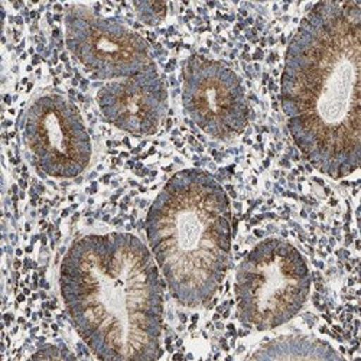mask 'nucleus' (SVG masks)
<instances>
[{
  "mask_svg": "<svg viewBox=\"0 0 361 361\" xmlns=\"http://www.w3.org/2000/svg\"><path fill=\"white\" fill-rule=\"evenodd\" d=\"M237 314L257 331L285 325L304 308L311 272L300 252L282 238H266L240 263L235 274Z\"/></svg>",
  "mask_w": 361,
  "mask_h": 361,
  "instance_id": "20e7f679",
  "label": "nucleus"
},
{
  "mask_svg": "<svg viewBox=\"0 0 361 361\" xmlns=\"http://www.w3.org/2000/svg\"><path fill=\"white\" fill-rule=\"evenodd\" d=\"M183 104L192 122L217 140H233L249 123L240 77L224 63L191 55L183 68Z\"/></svg>",
  "mask_w": 361,
  "mask_h": 361,
  "instance_id": "0eeeda50",
  "label": "nucleus"
},
{
  "mask_svg": "<svg viewBox=\"0 0 361 361\" xmlns=\"http://www.w3.org/2000/svg\"><path fill=\"white\" fill-rule=\"evenodd\" d=\"M23 137L37 166L48 176L75 178L92 161V139L81 113L58 93L41 94L29 106Z\"/></svg>",
  "mask_w": 361,
  "mask_h": 361,
  "instance_id": "39448f33",
  "label": "nucleus"
},
{
  "mask_svg": "<svg viewBox=\"0 0 361 361\" xmlns=\"http://www.w3.org/2000/svg\"><path fill=\"white\" fill-rule=\"evenodd\" d=\"M253 358H341L328 344L307 337H286L262 347Z\"/></svg>",
  "mask_w": 361,
  "mask_h": 361,
  "instance_id": "1a4fd4ad",
  "label": "nucleus"
},
{
  "mask_svg": "<svg viewBox=\"0 0 361 361\" xmlns=\"http://www.w3.org/2000/svg\"><path fill=\"white\" fill-rule=\"evenodd\" d=\"M136 13L146 25H158L166 16V5L161 2H140L135 4Z\"/></svg>",
  "mask_w": 361,
  "mask_h": 361,
  "instance_id": "9d476101",
  "label": "nucleus"
},
{
  "mask_svg": "<svg viewBox=\"0 0 361 361\" xmlns=\"http://www.w3.org/2000/svg\"><path fill=\"white\" fill-rule=\"evenodd\" d=\"M231 204L201 169L169 178L146 217V235L171 295L187 308L209 304L231 259Z\"/></svg>",
  "mask_w": 361,
  "mask_h": 361,
  "instance_id": "7ed1b4c3",
  "label": "nucleus"
},
{
  "mask_svg": "<svg viewBox=\"0 0 361 361\" xmlns=\"http://www.w3.org/2000/svg\"><path fill=\"white\" fill-rule=\"evenodd\" d=\"M360 4H317L288 45L281 104L298 149L334 179L360 166Z\"/></svg>",
  "mask_w": 361,
  "mask_h": 361,
  "instance_id": "f257e3e1",
  "label": "nucleus"
},
{
  "mask_svg": "<svg viewBox=\"0 0 361 361\" xmlns=\"http://www.w3.org/2000/svg\"><path fill=\"white\" fill-rule=\"evenodd\" d=\"M97 103L102 114L117 129L150 136L158 132L168 110L165 84L155 67L114 80L100 88Z\"/></svg>",
  "mask_w": 361,
  "mask_h": 361,
  "instance_id": "6e6552de",
  "label": "nucleus"
},
{
  "mask_svg": "<svg viewBox=\"0 0 361 361\" xmlns=\"http://www.w3.org/2000/svg\"><path fill=\"white\" fill-rule=\"evenodd\" d=\"M64 25L68 51L96 78H126L154 64L147 42L114 18L73 5L66 12Z\"/></svg>",
  "mask_w": 361,
  "mask_h": 361,
  "instance_id": "423d86ee",
  "label": "nucleus"
},
{
  "mask_svg": "<svg viewBox=\"0 0 361 361\" xmlns=\"http://www.w3.org/2000/svg\"><path fill=\"white\" fill-rule=\"evenodd\" d=\"M59 289L78 336L100 360L161 357L164 285L150 249L133 234H87L59 267Z\"/></svg>",
  "mask_w": 361,
  "mask_h": 361,
  "instance_id": "f03ea898",
  "label": "nucleus"
}]
</instances>
